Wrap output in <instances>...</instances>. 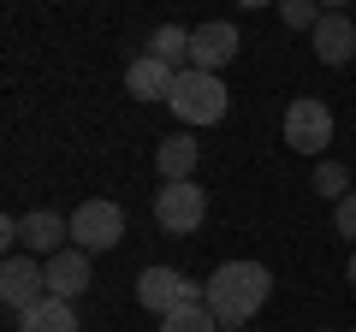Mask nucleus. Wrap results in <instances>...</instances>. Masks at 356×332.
Wrapping results in <instances>:
<instances>
[{
  "label": "nucleus",
  "mask_w": 356,
  "mask_h": 332,
  "mask_svg": "<svg viewBox=\"0 0 356 332\" xmlns=\"http://www.w3.org/2000/svg\"><path fill=\"white\" fill-rule=\"evenodd\" d=\"M267 291H273V273L261 261H220L214 279L202 285V303L214 308L220 326H243L250 315H261Z\"/></svg>",
  "instance_id": "f257e3e1"
},
{
  "label": "nucleus",
  "mask_w": 356,
  "mask_h": 332,
  "mask_svg": "<svg viewBox=\"0 0 356 332\" xmlns=\"http://www.w3.org/2000/svg\"><path fill=\"white\" fill-rule=\"evenodd\" d=\"M166 107H172L184 125H220L226 107H232V95H226V83H220V72H196V65H191V72L172 77Z\"/></svg>",
  "instance_id": "f03ea898"
},
{
  "label": "nucleus",
  "mask_w": 356,
  "mask_h": 332,
  "mask_svg": "<svg viewBox=\"0 0 356 332\" xmlns=\"http://www.w3.org/2000/svg\"><path fill=\"white\" fill-rule=\"evenodd\" d=\"M202 219H208V196L196 190L191 179H184V184H166V190H154V226H161L166 238H191Z\"/></svg>",
  "instance_id": "7ed1b4c3"
},
{
  "label": "nucleus",
  "mask_w": 356,
  "mask_h": 332,
  "mask_svg": "<svg viewBox=\"0 0 356 332\" xmlns=\"http://www.w3.org/2000/svg\"><path fill=\"white\" fill-rule=\"evenodd\" d=\"M125 238V214H119V202H83L72 214V243L83 249V256H102V249H113V243Z\"/></svg>",
  "instance_id": "20e7f679"
},
{
  "label": "nucleus",
  "mask_w": 356,
  "mask_h": 332,
  "mask_svg": "<svg viewBox=\"0 0 356 332\" xmlns=\"http://www.w3.org/2000/svg\"><path fill=\"white\" fill-rule=\"evenodd\" d=\"M137 303L154 308V315H172V308H184V303H202V285L184 279L178 267H143L137 273Z\"/></svg>",
  "instance_id": "39448f33"
},
{
  "label": "nucleus",
  "mask_w": 356,
  "mask_h": 332,
  "mask_svg": "<svg viewBox=\"0 0 356 332\" xmlns=\"http://www.w3.org/2000/svg\"><path fill=\"white\" fill-rule=\"evenodd\" d=\"M285 142H291L297 154H321L332 142V107L315 101V95H297V101L285 107Z\"/></svg>",
  "instance_id": "423d86ee"
},
{
  "label": "nucleus",
  "mask_w": 356,
  "mask_h": 332,
  "mask_svg": "<svg viewBox=\"0 0 356 332\" xmlns=\"http://www.w3.org/2000/svg\"><path fill=\"white\" fill-rule=\"evenodd\" d=\"M42 297H48V267H36V256H6V267H0V303L13 315H24Z\"/></svg>",
  "instance_id": "0eeeda50"
},
{
  "label": "nucleus",
  "mask_w": 356,
  "mask_h": 332,
  "mask_svg": "<svg viewBox=\"0 0 356 332\" xmlns=\"http://www.w3.org/2000/svg\"><path fill=\"white\" fill-rule=\"evenodd\" d=\"M42 267H48V297H65V303H72V297L89 291V256L77 243H65L60 256H48Z\"/></svg>",
  "instance_id": "6e6552de"
},
{
  "label": "nucleus",
  "mask_w": 356,
  "mask_h": 332,
  "mask_svg": "<svg viewBox=\"0 0 356 332\" xmlns=\"http://www.w3.org/2000/svg\"><path fill=\"white\" fill-rule=\"evenodd\" d=\"M232 53H238V30H232V24L214 18V24H196L191 30V65H196V72H220Z\"/></svg>",
  "instance_id": "1a4fd4ad"
},
{
  "label": "nucleus",
  "mask_w": 356,
  "mask_h": 332,
  "mask_svg": "<svg viewBox=\"0 0 356 332\" xmlns=\"http://www.w3.org/2000/svg\"><path fill=\"white\" fill-rule=\"evenodd\" d=\"M309 42H315L321 65H350V53H356V24H350L344 13H321V24L309 30Z\"/></svg>",
  "instance_id": "9d476101"
},
{
  "label": "nucleus",
  "mask_w": 356,
  "mask_h": 332,
  "mask_svg": "<svg viewBox=\"0 0 356 332\" xmlns=\"http://www.w3.org/2000/svg\"><path fill=\"white\" fill-rule=\"evenodd\" d=\"M172 65L166 60H154V53H137V60H131V72H125V90L137 95V101H166V95H172Z\"/></svg>",
  "instance_id": "9b49d317"
},
{
  "label": "nucleus",
  "mask_w": 356,
  "mask_h": 332,
  "mask_svg": "<svg viewBox=\"0 0 356 332\" xmlns=\"http://www.w3.org/2000/svg\"><path fill=\"white\" fill-rule=\"evenodd\" d=\"M65 238H72V219H60L54 208L24 214V249H30V256H60Z\"/></svg>",
  "instance_id": "f8f14e48"
},
{
  "label": "nucleus",
  "mask_w": 356,
  "mask_h": 332,
  "mask_svg": "<svg viewBox=\"0 0 356 332\" xmlns=\"http://www.w3.org/2000/svg\"><path fill=\"white\" fill-rule=\"evenodd\" d=\"M18 332H77V315H72L65 297H42L36 308L18 315Z\"/></svg>",
  "instance_id": "ddd939ff"
},
{
  "label": "nucleus",
  "mask_w": 356,
  "mask_h": 332,
  "mask_svg": "<svg viewBox=\"0 0 356 332\" xmlns=\"http://www.w3.org/2000/svg\"><path fill=\"white\" fill-rule=\"evenodd\" d=\"M154 166H161V179H166V184H184V179L196 172V142L184 137V131H172V137L154 149Z\"/></svg>",
  "instance_id": "4468645a"
},
{
  "label": "nucleus",
  "mask_w": 356,
  "mask_h": 332,
  "mask_svg": "<svg viewBox=\"0 0 356 332\" xmlns=\"http://www.w3.org/2000/svg\"><path fill=\"white\" fill-rule=\"evenodd\" d=\"M149 53L154 60H166L172 72H191V30H178V24H161L149 36Z\"/></svg>",
  "instance_id": "2eb2a0df"
},
{
  "label": "nucleus",
  "mask_w": 356,
  "mask_h": 332,
  "mask_svg": "<svg viewBox=\"0 0 356 332\" xmlns=\"http://www.w3.org/2000/svg\"><path fill=\"white\" fill-rule=\"evenodd\" d=\"M161 332H220V320H214L208 303H184L172 315H161Z\"/></svg>",
  "instance_id": "dca6fc26"
},
{
  "label": "nucleus",
  "mask_w": 356,
  "mask_h": 332,
  "mask_svg": "<svg viewBox=\"0 0 356 332\" xmlns=\"http://www.w3.org/2000/svg\"><path fill=\"white\" fill-rule=\"evenodd\" d=\"M315 190L332 196V202H344V196H350V172H344L339 160H321V166H315Z\"/></svg>",
  "instance_id": "f3484780"
},
{
  "label": "nucleus",
  "mask_w": 356,
  "mask_h": 332,
  "mask_svg": "<svg viewBox=\"0 0 356 332\" xmlns=\"http://www.w3.org/2000/svg\"><path fill=\"white\" fill-rule=\"evenodd\" d=\"M280 18L291 30H315L321 24V0H280Z\"/></svg>",
  "instance_id": "a211bd4d"
},
{
  "label": "nucleus",
  "mask_w": 356,
  "mask_h": 332,
  "mask_svg": "<svg viewBox=\"0 0 356 332\" xmlns=\"http://www.w3.org/2000/svg\"><path fill=\"white\" fill-rule=\"evenodd\" d=\"M332 219H339V238H356V190L339 202V214H332Z\"/></svg>",
  "instance_id": "6ab92c4d"
},
{
  "label": "nucleus",
  "mask_w": 356,
  "mask_h": 332,
  "mask_svg": "<svg viewBox=\"0 0 356 332\" xmlns=\"http://www.w3.org/2000/svg\"><path fill=\"white\" fill-rule=\"evenodd\" d=\"M344 6H350V0H321V13H344Z\"/></svg>",
  "instance_id": "aec40b11"
},
{
  "label": "nucleus",
  "mask_w": 356,
  "mask_h": 332,
  "mask_svg": "<svg viewBox=\"0 0 356 332\" xmlns=\"http://www.w3.org/2000/svg\"><path fill=\"white\" fill-rule=\"evenodd\" d=\"M344 279H350V285H356V256H350V267H344Z\"/></svg>",
  "instance_id": "412c9836"
},
{
  "label": "nucleus",
  "mask_w": 356,
  "mask_h": 332,
  "mask_svg": "<svg viewBox=\"0 0 356 332\" xmlns=\"http://www.w3.org/2000/svg\"><path fill=\"white\" fill-rule=\"evenodd\" d=\"M238 6H273V0H238Z\"/></svg>",
  "instance_id": "4be33fe9"
},
{
  "label": "nucleus",
  "mask_w": 356,
  "mask_h": 332,
  "mask_svg": "<svg viewBox=\"0 0 356 332\" xmlns=\"http://www.w3.org/2000/svg\"><path fill=\"white\" fill-rule=\"evenodd\" d=\"M350 332H356V326H350Z\"/></svg>",
  "instance_id": "5701e85b"
}]
</instances>
